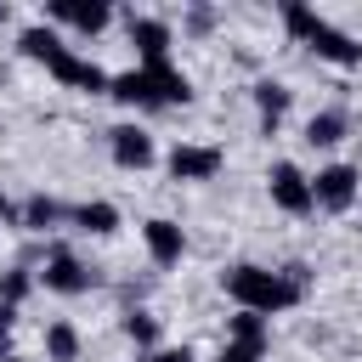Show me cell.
<instances>
[{
  "mask_svg": "<svg viewBox=\"0 0 362 362\" xmlns=\"http://www.w3.org/2000/svg\"><path fill=\"white\" fill-rule=\"evenodd\" d=\"M107 96L124 102V107H181L192 102V79L170 62H153V68H124L107 79Z\"/></svg>",
  "mask_w": 362,
  "mask_h": 362,
  "instance_id": "cell-1",
  "label": "cell"
},
{
  "mask_svg": "<svg viewBox=\"0 0 362 362\" xmlns=\"http://www.w3.org/2000/svg\"><path fill=\"white\" fill-rule=\"evenodd\" d=\"M221 288L238 300V311H260V317H277V311L300 305V288H294L283 272H272V266H255V260H243V266H226V272H221Z\"/></svg>",
  "mask_w": 362,
  "mask_h": 362,
  "instance_id": "cell-2",
  "label": "cell"
},
{
  "mask_svg": "<svg viewBox=\"0 0 362 362\" xmlns=\"http://www.w3.org/2000/svg\"><path fill=\"white\" fill-rule=\"evenodd\" d=\"M283 28L300 40V45H311L322 62H334V68H362V40H351L345 28H334L322 11H311V6H300V0H283Z\"/></svg>",
  "mask_w": 362,
  "mask_h": 362,
  "instance_id": "cell-3",
  "label": "cell"
},
{
  "mask_svg": "<svg viewBox=\"0 0 362 362\" xmlns=\"http://www.w3.org/2000/svg\"><path fill=\"white\" fill-rule=\"evenodd\" d=\"M34 283H45L51 294L74 300V294H90V288H96V272H90L68 243H51V249H45V272H34Z\"/></svg>",
  "mask_w": 362,
  "mask_h": 362,
  "instance_id": "cell-4",
  "label": "cell"
},
{
  "mask_svg": "<svg viewBox=\"0 0 362 362\" xmlns=\"http://www.w3.org/2000/svg\"><path fill=\"white\" fill-rule=\"evenodd\" d=\"M356 198H362V170H356V164H322V170L311 175V204H317V209L345 215Z\"/></svg>",
  "mask_w": 362,
  "mask_h": 362,
  "instance_id": "cell-5",
  "label": "cell"
},
{
  "mask_svg": "<svg viewBox=\"0 0 362 362\" xmlns=\"http://www.w3.org/2000/svg\"><path fill=\"white\" fill-rule=\"evenodd\" d=\"M164 170H170L175 181H215V175L226 170V153H221L215 141H175V147L164 153Z\"/></svg>",
  "mask_w": 362,
  "mask_h": 362,
  "instance_id": "cell-6",
  "label": "cell"
},
{
  "mask_svg": "<svg viewBox=\"0 0 362 362\" xmlns=\"http://www.w3.org/2000/svg\"><path fill=\"white\" fill-rule=\"evenodd\" d=\"M266 192H272V204L283 209V215H311L317 204H311V175L300 170V164H288V158H277L272 170H266Z\"/></svg>",
  "mask_w": 362,
  "mask_h": 362,
  "instance_id": "cell-7",
  "label": "cell"
},
{
  "mask_svg": "<svg viewBox=\"0 0 362 362\" xmlns=\"http://www.w3.org/2000/svg\"><path fill=\"white\" fill-rule=\"evenodd\" d=\"M45 23H62V28H74V34H102L107 23H113V6L107 0H51L45 6Z\"/></svg>",
  "mask_w": 362,
  "mask_h": 362,
  "instance_id": "cell-8",
  "label": "cell"
},
{
  "mask_svg": "<svg viewBox=\"0 0 362 362\" xmlns=\"http://www.w3.org/2000/svg\"><path fill=\"white\" fill-rule=\"evenodd\" d=\"M107 153H113V164H119V170H147V164L158 158V147H153V136H147L141 124H130V119L107 130Z\"/></svg>",
  "mask_w": 362,
  "mask_h": 362,
  "instance_id": "cell-9",
  "label": "cell"
},
{
  "mask_svg": "<svg viewBox=\"0 0 362 362\" xmlns=\"http://www.w3.org/2000/svg\"><path fill=\"white\" fill-rule=\"evenodd\" d=\"M124 28H130V45H136L141 68L170 62V40H175V34H170V23H164V17H136V11H130V23H124Z\"/></svg>",
  "mask_w": 362,
  "mask_h": 362,
  "instance_id": "cell-10",
  "label": "cell"
},
{
  "mask_svg": "<svg viewBox=\"0 0 362 362\" xmlns=\"http://www.w3.org/2000/svg\"><path fill=\"white\" fill-rule=\"evenodd\" d=\"M74 221V209L62 204V198H51V192H34L23 209H17V226L23 232H34V238H51V232H62Z\"/></svg>",
  "mask_w": 362,
  "mask_h": 362,
  "instance_id": "cell-11",
  "label": "cell"
},
{
  "mask_svg": "<svg viewBox=\"0 0 362 362\" xmlns=\"http://www.w3.org/2000/svg\"><path fill=\"white\" fill-rule=\"evenodd\" d=\"M141 243H147V260H153V266H181V255H187V232H181L170 215H153V221L141 226Z\"/></svg>",
  "mask_w": 362,
  "mask_h": 362,
  "instance_id": "cell-12",
  "label": "cell"
},
{
  "mask_svg": "<svg viewBox=\"0 0 362 362\" xmlns=\"http://www.w3.org/2000/svg\"><path fill=\"white\" fill-rule=\"evenodd\" d=\"M45 68H51L62 85H79V90H107V79H113V74H102L90 57H79V51H68V45H62V51H57Z\"/></svg>",
  "mask_w": 362,
  "mask_h": 362,
  "instance_id": "cell-13",
  "label": "cell"
},
{
  "mask_svg": "<svg viewBox=\"0 0 362 362\" xmlns=\"http://www.w3.org/2000/svg\"><path fill=\"white\" fill-rule=\"evenodd\" d=\"M288 102H294V90H288L283 79H255V107H260V130H266V136H277Z\"/></svg>",
  "mask_w": 362,
  "mask_h": 362,
  "instance_id": "cell-14",
  "label": "cell"
},
{
  "mask_svg": "<svg viewBox=\"0 0 362 362\" xmlns=\"http://www.w3.org/2000/svg\"><path fill=\"white\" fill-rule=\"evenodd\" d=\"M351 136V113L345 107H317L311 119H305V141L311 147H339Z\"/></svg>",
  "mask_w": 362,
  "mask_h": 362,
  "instance_id": "cell-15",
  "label": "cell"
},
{
  "mask_svg": "<svg viewBox=\"0 0 362 362\" xmlns=\"http://www.w3.org/2000/svg\"><path fill=\"white\" fill-rule=\"evenodd\" d=\"M68 226H79L85 238H113L119 232V209L107 198H85V204H74V221Z\"/></svg>",
  "mask_w": 362,
  "mask_h": 362,
  "instance_id": "cell-16",
  "label": "cell"
},
{
  "mask_svg": "<svg viewBox=\"0 0 362 362\" xmlns=\"http://www.w3.org/2000/svg\"><path fill=\"white\" fill-rule=\"evenodd\" d=\"M226 339H232V345L266 351V345H272V322H266L260 311H232V317H226Z\"/></svg>",
  "mask_w": 362,
  "mask_h": 362,
  "instance_id": "cell-17",
  "label": "cell"
},
{
  "mask_svg": "<svg viewBox=\"0 0 362 362\" xmlns=\"http://www.w3.org/2000/svg\"><path fill=\"white\" fill-rule=\"evenodd\" d=\"M17 51H23L28 62H51V57L62 51V34H57L51 23H28V28L17 34Z\"/></svg>",
  "mask_w": 362,
  "mask_h": 362,
  "instance_id": "cell-18",
  "label": "cell"
},
{
  "mask_svg": "<svg viewBox=\"0 0 362 362\" xmlns=\"http://www.w3.org/2000/svg\"><path fill=\"white\" fill-rule=\"evenodd\" d=\"M119 334H124L141 356H147V351H158V317H153V311H141V305H130V311L119 317Z\"/></svg>",
  "mask_w": 362,
  "mask_h": 362,
  "instance_id": "cell-19",
  "label": "cell"
},
{
  "mask_svg": "<svg viewBox=\"0 0 362 362\" xmlns=\"http://www.w3.org/2000/svg\"><path fill=\"white\" fill-rule=\"evenodd\" d=\"M45 362H79V328L68 317L45 322Z\"/></svg>",
  "mask_w": 362,
  "mask_h": 362,
  "instance_id": "cell-20",
  "label": "cell"
},
{
  "mask_svg": "<svg viewBox=\"0 0 362 362\" xmlns=\"http://www.w3.org/2000/svg\"><path fill=\"white\" fill-rule=\"evenodd\" d=\"M28 294H34V272H28V266H6V272H0V305L17 311Z\"/></svg>",
  "mask_w": 362,
  "mask_h": 362,
  "instance_id": "cell-21",
  "label": "cell"
},
{
  "mask_svg": "<svg viewBox=\"0 0 362 362\" xmlns=\"http://www.w3.org/2000/svg\"><path fill=\"white\" fill-rule=\"evenodd\" d=\"M260 356H266V351H255V345H232V339H226L215 362H260Z\"/></svg>",
  "mask_w": 362,
  "mask_h": 362,
  "instance_id": "cell-22",
  "label": "cell"
},
{
  "mask_svg": "<svg viewBox=\"0 0 362 362\" xmlns=\"http://www.w3.org/2000/svg\"><path fill=\"white\" fill-rule=\"evenodd\" d=\"M141 362H192V351H187V345H158V351H147Z\"/></svg>",
  "mask_w": 362,
  "mask_h": 362,
  "instance_id": "cell-23",
  "label": "cell"
},
{
  "mask_svg": "<svg viewBox=\"0 0 362 362\" xmlns=\"http://www.w3.org/2000/svg\"><path fill=\"white\" fill-rule=\"evenodd\" d=\"M11 328H17V311L0 305V356H11Z\"/></svg>",
  "mask_w": 362,
  "mask_h": 362,
  "instance_id": "cell-24",
  "label": "cell"
},
{
  "mask_svg": "<svg viewBox=\"0 0 362 362\" xmlns=\"http://www.w3.org/2000/svg\"><path fill=\"white\" fill-rule=\"evenodd\" d=\"M209 23H215V11H209V6H192V11H187V28H192V34H204Z\"/></svg>",
  "mask_w": 362,
  "mask_h": 362,
  "instance_id": "cell-25",
  "label": "cell"
},
{
  "mask_svg": "<svg viewBox=\"0 0 362 362\" xmlns=\"http://www.w3.org/2000/svg\"><path fill=\"white\" fill-rule=\"evenodd\" d=\"M0 226H17V204H11L6 192H0Z\"/></svg>",
  "mask_w": 362,
  "mask_h": 362,
  "instance_id": "cell-26",
  "label": "cell"
},
{
  "mask_svg": "<svg viewBox=\"0 0 362 362\" xmlns=\"http://www.w3.org/2000/svg\"><path fill=\"white\" fill-rule=\"evenodd\" d=\"M6 17H11V6H6V0H0V23H6Z\"/></svg>",
  "mask_w": 362,
  "mask_h": 362,
  "instance_id": "cell-27",
  "label": "cell"
},
{
  "mask_svg": "<svg viewBox=\"0 0 362 362\" xmlns=\"http://www.w3.org/2000/svg\"><path fill=\"white\" fill-rule=\"evenodd\" d=\"M0 362H23V356H0Z\"/></svg>",
  "mask_w": 362,
  "mask_h": 362,
  "instance_id": "cell-28",
  "label": "cell"
}]
</instances>
